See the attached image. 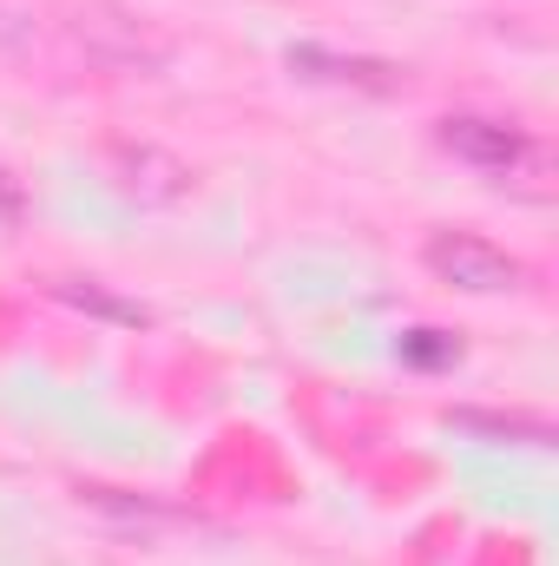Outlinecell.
Wrapping results in <instances>:
<instances>
[{"label":"cell","mask_w":559,"mask_h":566,"mask_svg":"<svg viewBox=\"0 0 559 566\" xmlns=\"http://www.w3.org/2000/svg\"><path fill=\"white\" fill-rule=\"evenodd\" d=\"M73 40L86 46V60H99L113 73H158L171 60V40L151 20L126 13V7H80L73 13Z\"/></svg>","instance_id":"cell-1"},{"label":"cell","mask_w":559,"mask_h":566,"mask_svg":"<svg viewBox=\"0 0 559 566\" xmlns=\"http://www.w3.org/2000/svg\"><path fill=\"white\" fill-rule=\"evenodd\" d=\"M441 145L454 158L481 165V171H507V165L527 158V139L514 126H500V119H441Z\"/></svg>","instance_id":"cell-4"},{"label":"cell","mask_w":559,"mask_h":566,"mask_svg":"<svg viewBox=\"0 0 559 566\" xmlns=\"http://www.w3.org/2000/svg\"><path fill=\"white\" fill-rule=\"evenodd\" d=\"M13 46H27V20L0 13V53H13Z\"/></svg>","instance_id":"cell-8"},{"label":"cell","mask_w":559,"mask_h":566,"mask_svg":"<svg viewBox=\"0 0 559 566\" xmlns=\"http://www.w3.org/2000/svg\"><path fill=\"white\" fill-rule=\"evenodd\" d=\"M113 171H119L126 198H139V205H178L191 191V165H178L158 145H119L113 151Z\"/></svg>","instance_id":"cell-3"},{"label":"cell","mask_w":559,"mask_h":566,"mask_svg":"<svg viewBox=\"0 0 559 566\" xmlns=\"http://www.w3.org/2000/svg\"><path fill=\"white\" fill-rule=\"evenodd\" d=\"M428 271L454 290H474V296H500V290H520V258H507L500 244L487 238H467V231H434L428 238Z\"/></svg>","instance_id":"cell-2"},{"label":"cell","mask_w":559,"mask_h":566,"mask_svg":"<svg viewBox=\"0 0 559 566\" xmlns=\"http://www.w3.org/2000/svg\"><path fill=\"white\" fill-rule=\"evenodd\" d=\"M461 422L481 428V434H500V441H527V448H547V441H553V428L527 422V416H461Z\"/></svg>","instance_id":"cell-6"},{"label":"cell","mask_w":559,"mask_h":566,"mask_svg":"<svg viewBox=\"0 0 559 566\" xmlns=\"http://www.w3.org/2000/svg\"><path fill=\"white\" fill-rule=\"evenodd\" d=\"M60 296H66V303H80V310H99V316H119V323H139V310H133V303H113V296H99L93 283H60Z\"/></svg>","instance_id":"cell-7"},{"label":"cell","mask_w":559,"mask_h":566,"mask_svg":"<svg viewBox=\"0 0 559 566\" xmlns=\"http://www.w3.org/2000/svg\"><path fill=\"white\" fill-rule=\"evenodd\" d=\"M289 66L309 73V80H329V86H362V93H395V86H402L395 66H382V60H342V53H329V46H296Z\"/></svg>","instance_id":"cell-5"}]
</instances>
